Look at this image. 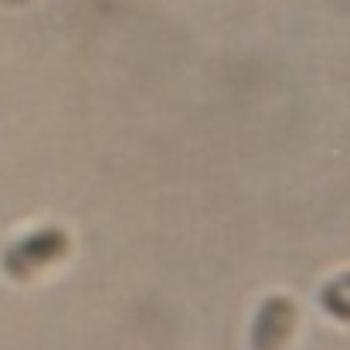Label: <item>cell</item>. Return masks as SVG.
I'll list each match as a JSON object with an SVG mask.
<instances>
[{
	"instance_id": "obj_3",
	"label": "cell",
	"mask_w": 350,
	"mask_h": 350,
	"mask_svg": "<svg viewBox=\"0 0 350 350\" xmlns=\"http://www.w3.org/2000/svg\"><path fill=\"white\" fill-rule=\"evenodd\" d=\"M320 303H323V310H327L330 317H337V320H350V275L334 279V282L323 289Z\"/></svg>"
},
{
	"instance_id": "obj_2",
	"label": "cell",
	"mask_w": 350,
	"mask_h": 350,
	"mask_svg": "<svg viewBox=\"0 0 350 350\" xmlns=\"http://www.w3.org/2000/svg\"><path fill=\"white\" fill-rule=\"evenodd\" d=\"M296 323V306L289 299H269L252 327V347L255 350H282Z\"/></svg>"
},
{
	"instance_id": "obj_1",
	"label": "cell",
	"mask_w": 350,
	"mask_h": 350,
	"mask_svg": "<svg viewBox=\"0 0 350 350\" xmlns=\"http://www.w3.org/2000/svg\"><path fill=\"white\" fill-rule=\"evenodd\" d=\"M65 248H68L65 234L55 232V228L31 234L27 241H21L17 248L7 252V272H10V275H31L34 269L58 262V258L65 255Z\"/></svg>"
}]
</instances>
